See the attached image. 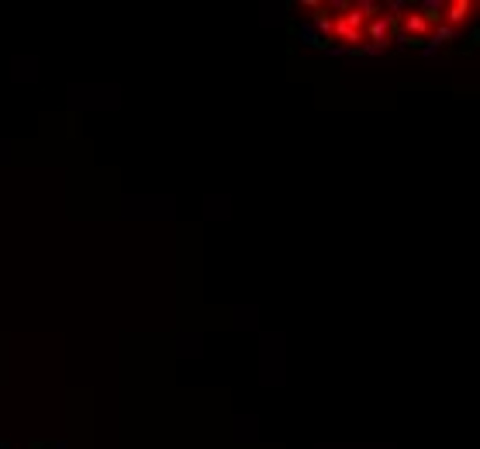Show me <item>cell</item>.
Segmentation results:
<instances>
[{"instance_id": "6da1fadb", "label": "cell", "mask_w": 480, "mask_h": 449, "mask_svg": "<svg viewBox=\"0 0 480 449\" xmlns=\"http://www.w3.org/2000/svg\"><path fill=\"white\" fill-rule=\"evenodd\" d=\"M398 38V21H394V7H380L376 4L370 21H367V35H363V52H380Z\"/></svg>"}, {"instance_id": "7a4b0ae2", "label": "cell", "mask_w": 480, "mask_h": 449, "mask_svg": "<svg viewBox=\"0 0 480 449\" xmlns=\"http://www.w3.org/2000/svg\"><path fill=\"white\" fill-rule=\"evenodd\" d=\"M394 21H398V38L411 42V45H422V42H432V31L435 28L428 25L425 11L422 7H394Z\"/></svg>"}, {"instance_id": "3957f363", "label": "cell", "mask_w": 480, "mask_h": 449, "mask_svg": "<svg viewBox=\"0 0 480 449\" xmlns=\"http://www.w3.org/2000/svg\"><path fill=\"white\" fill-rule=\"evenodd\" d=\"M474 18H477V0H450V4H442V28H450V31L467 28Z\"/></svg>"}]
</instances>
